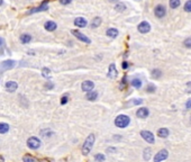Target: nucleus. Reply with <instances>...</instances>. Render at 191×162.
Segmentation results:
<instances>
[{
  "mask_svg": "<svg viewBox=\"0 0 191 162\" xmlns=\"http://www.w3.org/2000/svg\"><path fill=\"white\" fill-rule=\"evenodd\" d=\"M94 141H96V136H94L93 134L88 135V137L86 139L84 143L82 144V153H83L84 155H88V154L90 153V151L92 150V148H93Z\"/></svg>",
  "mask_w": 191,
  "mask_h": 162,
  "instance_id": "obj_1",
  "label": "nucleus"
},
{
  "mask_svg": "<svg viewBox=\"0 0 191 162\" xmlns=\"http://www.w3.org/2000/svg\"><path fill=\"white\" fill-rule=\"evenodd\" d=\"M131 123V118L129 116L127 115H118L116 118H115V125L119 128H125L129 125Z\"/></svg>",
  "mask_w": 191,
  "mask_h": 162,
  "instance_id": "obj_2",
  "label": "nucleus"
},
{
  "mask_svg": "<svg viewBox=\"0 0 191 162\" xmlns=\"http://www.w3.org/2000/svg\"><path fill=\"white\" fill-rule=\"evenodd\" d=\"M27 145H28V148L31 149V150H37V149L40 148L42 142H40V139H37L36 136H30L29 139L27 140Z\"/></svg>",
  "mask_w": 191,
  "mask_h": 162,
  "instance_id": "obj_3",
  "label": "nucleus"
},
{
  "mask_svg": "<svg viewBox=\"0 0 191 162\" xmlns=\"http://www.w3.org/2000/svg\"><path fill=\"white\" fill-rule=\"evenodd\" d=\"M71 34L73 35V36H75L77 38L79 41H81L82 43H86V44H90L91 43V40L88 37V36H86L84 34H82L80 30H71Z\"/></svg>",
  "mask_w": 191,
  "mask_h": 162,
  "instance_id": "obj_4",
  "label": "nucleus"
},
{
  "mask_svg": "<svg viewBox=\"0 0 191 162\" xmlns=\"http://www.w3.org/2000/svg\"><path fill=\"white\" fill-rule=\"evenodd\" d=\"M168 157H169V152H168V150L163 149V150L159 151L156 154H155V157H154V162L164 161V160H166V159H168Z\"/></svg>",
  "mask_w": 191,
  "mask_h": 162,
  "instance_id": "obj_5",
  "label": "nucleus"
},
{
  "mask_svg": "<svg viewBox=\"0 0 191 162\" xmlns=\"http://www.w3.org/2000/svg\"><path fill=\"white\" fill-rule=\"evenodd\" d=\"M141 136L145 141L147 142V143H150V144H154V142H155V137H154L153 133L150 131H142Z\"/></svg>",
  "mask_w": 191,
  "mask_h": 162,
  "instance_id": "obj_6",
  "label": "nucleus"
},
{
  "mask_svg": "<svg viewBox=\"0 0 191 162\" xmlns=\"http://www.w3.org/2000/svg\"><path fill=\"white\" fill-rule=\"evenodd\" d=\"M15 65H16V61H14V60H6V61H3V62L1 63V65H0V70H1V71L10 70V69L15 68Z\"/></svg>",
  "mask_w": 191,
  "mask_h": 162,
  "instance_id": "obj_7",
  "label": "nucleus"
},
{
  "mask_svg": "<svg viewBox=\"0 0 191 162\" xmlns=\"http://www.w3.org/2000/svg\"><path fill=\"white\" fill-rule=\"evenodd\" d=\"M49 0H45V1H43L42 3H40V7H36V8H33L31 10L28 11V14H35V12H40V11H45V10L49 9Z\"/></svg>",
  "mask_w": 191,
  "mask_h": 162,
  "instance_id": "obj_8",
  "label": "nucleus"
},
{
  "mask_svg": "<svg viewBox=\"0 0 191 162\" xmlns=\"http://www.w3.org/2000/svg\"><path fill=\"white\" fill-rule=\"evenodd\" d=\"M154 14H155V16H156L157 18H163V17L165 16V14H166V9H165V7H164V6L159 5V6H156V7H155V9H154Z\"/></svg>",
  "mask_w": 191,
  "mask_h": 162,
  "instance_id": "obj_9",
  "label": "nucleus"
},
{
  "mask_svg": "<svg viewBox=\"0 0 191 162\" xmlns=\"http://www.w3.org/2000/svg\"><path fill=\"white\" fill-rule=\"evenodd\" d=\"M108 78H110V79H116L117 78V76H118V71L116 69V64L115 63H111L110 65H109V68H108Z\"/></svg>",
  "mask_w": 191,
  "mask_h": 162,
  "instance_id": "obj_10",
  "label": "nucleus"
},
{
  "mask_svg": "<svg viewBox=\"0 0 191 162\" xmlns=\"http://www.w3.org/2000/svg\"><path fill=\"white\" fill-rule=\"evenodd\" d=\"M137 30H138V32L142 33V34H146V33H149V32L151 30V25H150L147 21H142L141 24L138 25Z\"/></svg>",
  "mask_w": 191,
  "mask_h": 162,
  "instance_id": "obj_11",
  "label": "nucleus"
},
{
  "mask_svg": "<svg viewBox=\"0 0 191 162\" xmlns=\"http://www.w3.org/2000/svg\"><path fill=\"white\" fill-rule=\"evenodd\" d=\"M93 88H94V83L90 80L83 81L82 84H81V89H82V91H86V92L93 90Z\"/></svg>",
  "mask_w": 191,
  "mask_h": 162,
  "instance_id": "obj_12",
  "label": "nucleus"
},
{
  "mask_svg": "<svg viewBox=\"0 0 191 162\" xmlns=\"http://www.w3.org/2000/svg\"><path fill=\"white\" fill-rule=\"evenodd\" d=\"M149 115H150V111H149L146 107L138 108L137 111H136V116H137V117H140V118H146Z\"/></svg>",
  "mask_w": 191,
  "mask_h": 162,
  "instance_id": "obj_13",
  "label": "nucleus"
},
{
  "mask_svg": "<svg viewBox=\"0 0 191 162\" xmlns=\"http://www.w3.org/2000/svg\"><path fill=\"white\" fill-rule=\"evenodd\" d=\"M5 88H6V90L9 91V92H15V91L17 90V88H18V84L15 81H8L5 84Z\"/></svg>",
  "mask_w": 191,
  "mask_h": 162,
  "instance_id": "obj_14",
  "label": "nucleus"
},
{
  "mask_svg": "<svg viewBox=\"0 0 191 162\" xmlns=\"http://www.w3.org/2000/svg\"><path fill=\"white\" fill-rule=\"evenodd\" d=\"M87 24H88V21H87L86 18H83V17H77V18L74 19V25H75L77 27H79V28L86 27Z\"/></svg>",
  "mask_w": 191,
  "mask_h": 162,
  "instance_id": "obj_15",
  "label": "nucleus"
},
{
  "mask_svg": "<svg viewBox=\"0 0 191 162\" xmlns=\"http://www.w3.org/2000/svg\"><path fill=\"white\" fill-rule=\"evenodd\" d=\"M44 27H45V30H49V32H54V30L58 28V25H56V23H55V21L49 20V21H46V23H45Z\"/></svg>",
  "mask_w": 191,
  "mask_h": 162,
  "instance_id": "obj_16",
  "label": "nucleus"
},
{
  "mask_svg": "<svg viewBox=\"0 0 191 162\" xmlns=\"http://www.w3.org/2000/svg\"><path fill=\"white\" fill-rule=\"evenodd\" d=\"M86 98H87V100H89V101L97 100V98H98V92L96 90L88 91L87 95H86Z\"/></svg>",
  "mask_w": 191,
  "mask_h": 162,
  "instance_id": "obj_17",
  "label": "nucleus"
},
{
  "mask_svg": "<svg viewBox=\"0 0 191 162\" xmlns=\"http://www.w3.org/2000/svg\"><path fill=\"white\" fill-rule=\"evenodd\" d=\"M106 35H107L108 37L115 38V37H117V36H118V30H117V28H114V27L108 28L107 32H106Z\"/></svg>",
  "mask_w": 191,
  "mask_h": 162,
  "instance_id": "obj_18",
  "label": "nucleus"
},
{
  "mask_svg": "<svg viewBox=\"0 0 191 162\" xmlns=\"http://www.w3.org/2000/svg\"><path fill=\"white\" fill-rule=\"evenodd\" d=\"M169 134H170V132L168 128H165V127H162L160 130H157V135L162 137V139H165V137H168L169 136Z\"/></svg>",
  "mask_w": 191,
  "mask_h": 162,
  "instance_id": "obj_19",
  "label": "nucleus"
},
{
  "mask_svg": "<svg viewBox=\"0 0 191 162\" xmlns=\"http://www.w3.org/2000/svg\"><path fill=\"white\" fill-rule=\"evenodd\" d=\"M10 130V126L9 124L7 123H0V134H6L8 133Z\"/></svg>",
  "mask_w": 191,
  "mask_h": 162,
  "instance_id": "obj_20",
  "label": "nucleus"
},
{
  "mask_svg": "<svg viewBox=\"0 0 191 162\" xmlns=\"http://www.w3.org/2000/svg\"><path fill=\"white\" fill-rule=\"evenodd\" d=\"M101 23H102V20H101L100 17H94L93 19L91 20V27L92 28H97V27L100 26Z\"/></svg>",
  "mask_w": 191,
  "mask_h": 162,
  "instance_id": "obj_21",
  "label": "nucleus"
},
{
  "mask_svg": "<svg viewBox=\"0 0 191 162\" xmlns=\"http://www.w3.org/2000/svg\"><path fill=\"white\" fill-rule=\"evenodd\" d=\"M19 38H20V42H21L23 44H28L30 41H31V36H30L29 34H23Z\"/></svg>",
  "mask_w": 191,
  "mask_h": 162,
  "instance_id": "obj_22",
  "label": "nucleus"
},
{
  "mask_svg": "<svg viewBox=\"0 0 191 162\" xmlns=\"http://www.w3.org/2000/svg\"><path fill=\"white\" fill-rule=\"evenodd\" d=\"M151 157H152V150L150 148H146V149L144 150V153H143L144 160H145V161H149V160L151 159Z\"/></svg>",
  "mask_w": 191,
  "mask_h": 162,
  "instance_id": "obj_23",
  "label": "nucleus"
},
{
  "mask_svg": "<svg viewBox=\"0 0 191 162\" xmlns=\"http://www.w3.org/2000/svg\"><path fill=\"white\" fill-rule=\"evenodd\" d=\"M131 86L134 87V88H136V89H140L142 87V81L141 79H133V80L131 81Z\"/></svg>",
  "mask_w": 191,
  "mask_h": 162,
  "instance_id": "obj_24",
  "label": "nucleus"
},
{
  "mask_svg": "<svg viewBox=\"0 0 191 162\" xmlns=\"http://www.w3.org/2000/svg\"><path fill=\"white\" fill-rule=\"evenodd\" d=\"M125 9H126V5L123 3V2H118V3H116V6H115V10H116V11L123 12V11H125Z\"/></svg>",
  "mask_w": 191,
  "mask_h": 162,
  "instance_id": "obj_25",
  "label": "nucleus"
},
{
  "mask_svg": "<svg viewBox=\"0 0 191 162\" xmlns=\"http://www.w3.org/2000/svg\"><path fill=\"white\" fill-rule=\"evenodd\" d=\"M152 78L153 79H159V78H161L162 77V72L161 70H159V69H154V70L152 71Z\"/></svg>",
  "mask_w": 191,
  "mask_h": 162,
  "instance_id": "obj_26",
  "label": "nucleus"
},
{
  "mask_svg": "<svg viewBox=\"0 0 191 162\" xmlns=\"http://www.w3.org/2000/svg\"><path fill=\"white\" fill-rule=\"evenodd\" d=\"M42 76H43L44 78H46V79L51 78V76H52L51 70L49 68H43V69H42Z\"/></svg>",
  "mask_w": 191,
  "mask_h": 162,
  "instance_id": "obj_27",
  "label": "nucleus"
},
{
  "mask_svg": "<svg viewBox=\"0 0 191 162\" xmlns=\"http://www.w3.org/2000/svg\"><path fill=\"white\" fill-rule=\"evenodd\" d=\"M180 5H181V1L180 0H170V7L173 8V9H177Z\"/></svg>",
  "mask_w": 191,
  "mask_h": 162,
  "instance_id": "obj_28",
  "label": "nucleus"
},
{
  "mask_svg": "<svg viewBox=\"0 0 191 162\" xmlns=\"http://www.w3.org/2000/svg\"><path fill=\"white\" fill-rule=\"evenodd\" d=\"M94 160L97 162H105L106 160V157L102 154V153H98V154H96L94 155Z\"/></svg>",
  "mask_w": 191,
  "mask_h": 162,
  "instance_id": "obj_29",
  "label": "nucleus"
},
{
  "mask_svg": "<svg viewBox=\"0 0 191 162\" xmlns=\"http://www.w3.org/2000/svg\"><path fill=\"white\" fill-rule=\"evenodd\" d=\"M127 87V77L126 76H124V78L121 79V81H120V84H119V88H120L121 90L123 89H125Z\"/></svg>",
  "mask_w": 191,
  "mask_h": 162,
  "instance_id": "obj_30",
  "label": "nucleus"
},
{
  "mask_svg": "<svg viewBox=\"0 0 191 162\" xmlns=\"http://www.w3.org/2000/svg\"><path fill=\"white\" fill-rule=\"evenodd\" d=\"M23 161L24 162H36V160H35L33 157H30V155H25V157L23 158Z\"/></svg>",
  "mask_w": 191,
  "mask_h": 162,
  "instance_id": "obj_31",
  "label": "nucleus"
},
{
  "mask_svg": "<svg viewBox=\"0 0 191 162\" xmlns=\"http://www.w3.org/2000/svg\"><path fill=\"white\" fill-rule=\"evenodd\" d=\"M184 10L187 12H191V0H188L186 3H184Z\"/></svg>",
  "mask_w": 191,
  "mask_h": 162,
  "instance_id": "obj_32",
  "label": "nucleus"
},
{
  "mask_svg": "<svg viewBox=\"0 0 191 162\" xmlns=\"http://www.w3.org/2000/svg\"><path fill=\"white\" fill-rule=\"evenodd\" d=\"M183 45L187 47V49H191V37H188L186 38L184 42H183Z\"/></svg>",
  "mask_w": 191,
  "mask_h": 162,
  "instance_id": "obj_33",
  "label": "nucleus"
},
{
  "mask_svg": "<svg viewBox=\"0 0 191 162\" xmlns=\"http://www.w3.org/2000/svg\"><path fill=\"white\" fill-rule=\"evenodd\" d=\"M45 88H46V90H52V89L54 88V83H53L52 81H46Z\"/></svg>",
  "mask_w": 191,
  "mask_h": 162,
  "instance_id": "obj_34",
  "label": "nucleus"
},
{
  "mask_svg": "<svg viewBox=\"0 0 191 162\" xmlns=\"http://www.w3.org/2000/svg\"><path fill=\"white\" fill-rule=\"evenodd\" d=\"M143 104V99H134L131 102H128V105H141Z\"/></svg>",
  "mask_w": 191,
  "mask_h": 162,
  "instance_id": "obj_35",
  "label": "nucleus"
},
{
  "mask_svg": "<svg viewBox=\"0 0 191 162\" xmlns=\"http://www.w3.org/2000/svg\"><path fill=\"white\" fill-rule=\"evenodd\" d=\"M68 101H69V96L65 95L61 98V105H65V104H68Z\"/></svg>",
  "mask_w": 191,
  "mask_h": 162,
  "instance_id": "obj_36",
  "label": "nucleus"
},
{
  "mask_svg": "<svg viewBox=\"0 0 191 162\" xmlns=\"http://www.w3.org/2000/svg\"><path fill=\"white\" fill-rule=\"evenodd\" d=\"M155 89H156V87H155V86H154V84H149V86H147V88H146V91H147V92H154V91H155Z\"/></svg>",
  "mask_w": 191,
  "mask_h": 162,
  "instance_id": "obj_37",
  "label": "nucleus"
},
{
  "mask_svg": "<svg viewBox=\"0 0 191 162\" xmlns=\"http://www.w3.org/2000/svg\"><path fill=\"white\" fill-rule=\"evenodd\" d=\"M186 91H187L188 93H191V81L187 83V86H186Z\"/></svg>",
  "mask_w": 191,
  "mask_h": 162,
  "instance_id": "obj_38",
  "label": "nucleus"
},
{
  "mask_svg": "<svg viewBox=\"0 0 191 162\" xmlns=\"http://www.w3.org/2000/svg\"><path fill=\"white\" fill-rule=\"evenodd\" d=\"M128 67H129V63H128V62H126V61H124V62H123V64H121V68H123L124 70H126V69H128Z\"/></svg>",
  "mask_w": 191,
  "mask_h": 162,
  "instance_id": "obj_39",
  "label": "nucleus"
},
{
  "mask_svg": "<svg viewBox=\"0 0 191 162\" xmlns=\"http://www.w3.org/2000/svg\"><path fill=\"white\" fill-rule=\"evenodd\" d=\"M60 1V3H62V5H69V3H71L72 2V0H59Z\"/></svg>",
  "mask_w": 191,
  "mask_h": 162,
  "instance_id": "obj_40",
  "label": "nucleus"
},
{
  "mask_svg": "<svg viewBox=\"0 0 191 162\" xmlns=\"http://www.w3.org/2000/svg\"><path fill=\"white\" fill-rule=\"evenodd\" d=\"M186 109H191V99L186 102Z\"/></svg>",
  "mask_w": 191,
  "mask_h": 162,
  "instance_id": "obj_41",
  "label": "nucleus"
},
{
  "mask_svg": "<svg viewBox=\"0 0 191 162\" xmlns=\"http://www.w3.org/2000/svg\"><path fill=\"white\" fill-rule=\"evenodd\" d=\"M107 152H114V153H115V152H117V149H116V148H108V149H107Z\"/></svg>",
  "mask_w": 191,
  "mask_h": 162,
  "instance_id": "obj_42",
  "label": "nucleus"
},
{
  "mask_svg": "<svg viewBox=\"0 0 191 162\" xmlns=\"http://www.w3.org/2000/svg\"><path fill=\"white\" fill-rule=\"evenodd\" d=\"M119 0H109V2H118Z\"/></svg>",
  "mask_w": 191,
  "mask_h": 162,
  "instance_id": "obj_43",
  "label": "nucleus"
},
{
  "mask_svg": "<svg viewBox=\"0 0 191 162\" xmlns=\"http://www.w3.org/2000/svg\"><path fill=\"white\" fill-rule=\"evenodd\" d=\"M2 3H3V0H0V6H1Z\"/></svg>",
  "mask_w": 191,
  "mask_h": 162,
  "instance_id": "obj_44",
  "label": "nucleus"
},
{
  "mask_svg": "<svg viewBox=\"0 0 191 162\" xmlns=\"http://www.w3.org/2000/svg\"><path fill=\"white\" fill-rule=\"evenodd\" d=\"M1 43H2V40H1V38H0V46H1Z\"/></svg>",
  "mask_w": 191,
  "mask_h": 162,
  "instance_id": "obj_45",
  "label": "nucleus"
},
{
  "mask_svg": "<svg viewBox=\"0 0 191 162\" xmlns=\"http://www.w3.org/2000/svg\"><path fill=\"white\" fill-rule=\"evenodd\" d=\"M2 160H3V159H2V158H1V157H0V162L2 161Z\"/></svg>",
  "mask_w": 191,
  "mask_h": 162,
  "instance_id": "obj_46",
  "label": "nucleus"
},
{
  "mask_svg": "<svg viewBox=\"0 0 191 162\" xmlns=\"http://www.w3.org/2000/svg\"><path fill=\"white\" fill-rule=\"evenodd\" d=\"M190 122H191V118H190Z\"/></svg>",
  "mask_w": 191,
  "mask_h": 162,
  "instance_id": "obj_47",
  "label": "nucleus"
}]
</instances>
